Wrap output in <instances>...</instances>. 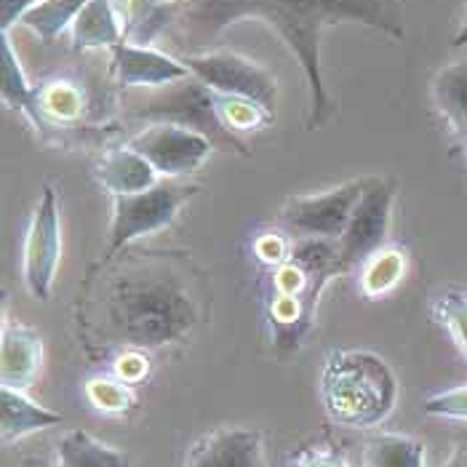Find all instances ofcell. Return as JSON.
I'll return each instance as SVG.
<instances>
[{
	"instance_id": "3957f363",
	"label": "cell",
	"mask_w": 467,
	"mask_h": 467,
	"mask_svg": "<svg viewBox=\"0 0 467 467\" xmlns=\"http://www.w3.org/2000/svg\"><path fill=\"white\" fill-rule=\"evenodd\" d=\"M345 275L337 241L294 238L281 265L265 267L259 294L270 345L281 353H296L316 328L318 302L331 278Z\"/></svg>"
},
{
	"instance_id": "30bf717a",
	"label": "cell",
	"mask_w": 467,
	"mask_h": 467,
	"mask_svg": "<svg viewBox=\"0 0 467 467\" xmlns=\"http://www.w3.org/2000/svg\"><path fill=\"white\" fill-rule=\"evenodd\" d=\"M62 259V219L54 187H43L22 244V281L36 299H48Z\"/></svg>"
},
{
	"instance_id": "52a82bcc",
	"label": "cell",
	"mask_w": 467,
	"mask_h": 467,
	"mask_svg": "<svg viewBox=\"0 0 467 467\" xmlns=\"http://www.w3.org/2000/svg\"><path fill=\"white\" fill-rule=\"evenodd\" d=\"M182 62L198 80L224 97L252 99L265 109L275 112L278 102V80L275 75L238 51H201V54H182Z\"/></svg>"
},
{
	"instance_id": "ba28073f",
	"label": "cell",
	"mask_w": 467,
	"mask_h": 467,
	"mask_svg": "<svg viewBox=\"0 0 467 467\" xmlns=\"http://www.w3.org/2000/svg\"><path fill=\"white\" fill-rule=\"evenodd\" d=\"M393 201H396V182L382 177H366L358 206L350 216L342 238L337 241L339 262L345 273L360 267L371 254L385 249L393 222Z\"/></svg>"
},
{
	"instance_id": "4dcf8cb0",
	"label": "cell",
	"mask_w": 467,
	"mask_h": 467,
	"mask_svg": "<svg viewBox=\"0 0 467 467\" xmlns=\"http://www.w3.org/2000/svg\"><path fill=\"white\" fill-rule=\"evenodd\" d=\"M150 374L147 350H120L115 356V377H120L129 385H140Z\"/></svg>"
},
{
	"instance_id": "5b68a950",
	"label": "cell",
	"mask_w": 467,
	"mask_h": 467,
	"mask_svg": "<svg viewBox=\"0 0 467 467\" xmlns=\"http://www.w3.org/2000/svg\"><path fill=\"white\" fill-rule=\"evenodd\" d=\"M126 112L144 123H177L214 142L216 150L246 155V144L224 129L219 118V94L192 72L158 88H134L126 97Z\"/></svg>"
},
{
	"instance_id": "7402d4cb",
	"label": "cell",
	"mask_w": 467,
	"mask_h": 467,
	"mask_svg": "<svg viewBox=\"0 0 467 467\" xmlns=\"http://www.w3.org/2000/svg\"><path fill=\"white\" fill-rule=\"evenodd\" d=\"M406 273V254L400 249H379L360 265V294L379 299L400 284Z\"/></svg>"
},
{
	"instance_id": "8992f818",
	"label": "cell",
	"mask_w": 467,
	"mask_h": 467,
	"mask_svg": "<svg viewBox=\"0 0 467 467\" xmlns=\"http://www.w3.org/2000/svg\"><path fill=\"white\" fill-rule=\"evenodd\" d=\"M201 190V184L184 180H161L144 192L112 198V222H109V244L102 262L129 249L144 235L161 233L174 224L180 209Z\"/></svg>"
},
{
	"instance_id": "2e32d148",
	"label": "cell",
	"mask_w": 467,
	"mask_h": 467,
	"mask_svg": "<svg viewBox=\"0 0 467 467\" xmlns=\"http://www.w3.org/2000/svg\"><path fill=\"white\" fill-rule=\"evenodd\" d=\"M65 417L25 396V390L0 388V432L5 443L22 441L25 435L62 425Z\"/></svg>"
},
{
	"instance_id": "8fae6325",
	"label": "cell",
	"mask_w": 467,
	"mask_h": 467,
	"mask_svg": "<svg viewBox=\"0 0 467 467\" xmlns=\"http://www.w3.org/2000/svg\"><path fill=\"white\" fill-rule=\"evenodd\" d=\"M129 147L150 161L161 180L190 177L216 150L209 137L177 123H147L140 134L131 137Z\"/></svg>"
},
{
	"instance_id": "ac0fdd59",
	"label": "cell",
	"mask_w": 467,
	"mask_h": 467,
	"mask_svg": "<svg viewBox=\"0 0 467 467\" xmlns=\"http://www.w3.org/2000/svg\"><path fill=\"white\" fill-rule=\"evenodd\" d=\"M432 102L454 134L467 142V62L446 65L432 78Z\"/></svg>"
},
{
	"instance_id": "d6a6232c",
	"label": "cell",
	"mask_w": 467,
	"mask_h": 467,
	"mask_svg": "<svg viewBox=\"0 0 467 467\" xmlns=\"http://www.w3.org/2000/svg\"><path fill=\"white\" fill-rule=\"evenodd\" d=\"M40 0H0V33H8Z\"/></svg>"
},
{
	"instance_id": "f546056e",
	"label": "cell",
	"mask_w": 467,
	"mask_h": 467,
	"mask_svg": "<svg viewBox=\"0 0 467 467\" xmlns=\"http://www.w3.org/2000/svg\"><path fill=\"white\" fill-rule=\"evenodd\" d=\"M425 411L431 417H443V420H460L467 422V385L451 388L443 393H435L425 400Z\"/></svg>"
},
{
	"instance_id": "836d02e7",
	"label": "cell",
	"mask_w": 467,
	"mask_h": 467,
	"mask_svg": "<svg viewBox=\"0 0 467 467\" xmlns=\"http://www.w3.org/2000/svg\"><path fill=\"white\" fill-rule=\"evenodd\" d=\"M19 467H57V462H51L48 457H25Z\"/></svg>"
},
{
	"instance_id": "e575fe53",
	"label": "cell",
	"mask_w": 467,
	"mask_h": 467,
	"mask_svg": "<svg viewBox=\"0 0 467 467\" xmlns=\"http://www.w3.org/2000/svg\"><path fill=\"white\" fill-rule=\"evenodd\" d=\"M446 467H467V449H460Z\"/></svg>"
},
{
	"instance_id": "5bb4252c",
	"label": "cell",
	"mask_w": 467,
	"mask_h": 467,
	"mask_svg": "<svg viewBox=\"0 0 467 467\" xmlns=\"http://www.w3.org/2000/svg\"><path fill=\"white\" fill-rule=\"evenodd\" d=\"M43 368V339L36 328L3 318L0 331V385L27 390Z\"/></svg>"
},
{
	"instance_id": "83f0119b",
	"label": "cell",
	"mask_w": 467,
	"mask_h": 467,
	"mask_svg": "<svg viewBox=\"0 0 467 467\" xmlns=\"http://www.w3.org/2000/svg\"><path fill=\"white\" fill-rule=\"evenodd\" d=\"M435 318L443 326L451 339L457 342L460 353L467 358V294L465 291H446L435 302Z\"/></svg>"
},
{
	"instance_id": "d6986e66",
	"label": "cell",
	"mask_w": 467,
	"mask_h": 467,
	"mask_svg": "<svg viewBox=\"0 0 467 467\" xmlns=\"http://www.w3.org/2000/svg\"><path fill=\"white\" fill-rule=\"evenodd\" d=\"M0 62H3V75H0V86H3V102L11 109L25 112L36 129H46L40 109H37V88L30 86L25 67L8 40V33H0Z\"/></svg>"
},
{
	"instance_id": "d590c367",
	"label": "cell",
	"mask_w": 467,
	"mask_h": 467,
	"mask_svg": "<svg viewBox=\"0 0 467 467\" xmlns=\"http://www.w3.org/2000/svg\"><path fill=\"white\" fill-rule=\"evenodd\" d=\"M451 46H457V48L467 46V16H465V22H462V27H460V33L454 36V43H451Z\"/></svg>"
},
{
	"instance_id": "9a60e30c",
	"label": "cell",
	"mask_w": 467,
	"mask_h": 467,
	"mask_svg": "<svg viewBox=\"0 0 467 467\" xmlns=\"http://www.w3.org/2000/svg\"><path fill=\"white\" fill-rule=\"evenodd\" d=\"M94 177H97V182L108 190L112 198L144 192V190H150L152 184L161 182L158 171L150 166V161L142 158L129 144L105 152V158L94 169Z\"/></svg>"
},
{
	"instance_id": "1f68e13d",
	"label": "cell",
	"mask_w": 467,
	"mask_h": 467,
	"mask_svg": "<svg viewBox=\"0 0 467 467\" xmlns=\"http://www.w3.org/2000/svg\"><path fill=\"white\" fill-rule=\"evenodd\" d=\"M171 3H177V0H126V11H123V16H126V33L134 30L137 25H142L150 14H155V11H161V8H166Z\"/></svg>"
},
{
	"instance_id": "d4e9b609",
	"label": "cell",
	"mask_w": 467,
	"mask_h": 467,
	"mask_svg": "<svg viewBox=\"0 0 467 467\" xmlns=\"http://www.w3.org/2000/svg\"><path fill=\"white\" fill-rule=\"evenodd\" d=\"M37 109H40V118L72 123L86 109L83 88L72 80H48L37 88Z\"/></svg>"
},
{
	"instance_id": "603a6c76",
	"label": "cell",
	"mask_w": 467,
	"mask_h": 467,
	"mask_svg": "<svg viewBox=\"0 0 467 467\" xmlns=\"http://www.w3.org/2000/svg\"><path fill=\"white\" fill-rule=\"evenodd\" d=\"M83 396L88 400V406L105 417H126L137 409V393H134V385L123 382L120 377H108V374H99V377H91L86 385H83Z\"/></svg>"
},
{
	"instance_id": "ffe728a7",
	"label": "cell",
	"mask_w": 467,
	"mask_h": 467,
	"mask_svg": "<svg viewBox=\"0 0 467 467\" xmlns=\"http://www.w3.org/2000/svg\"><path fill=\"white\" fill-rule=\"evenodd\" d=\"M129 454L86 431H70L57 446V467H129Z\"/></svg>"
},
{
	"instance_id": "277c9868",
	"label": "cell",
	"mask_w": 467,
	"mask_h": 467,
	"mask_svg": "<svg viewBox=\"0 0 467 467\" xmlns=\"http://www.w3.org/2000/svg\"><path fill=\"white\" fill-rule=\"evenodd\" d=\"M321 398L331 422L366 431L385 422L396 409L398 379L377 353L334 350L321 374Z\"/></svg>"
},
{
	"instance_id": "6da1fadb",
	"label": "cell",
	"mask_w": 467,
	"mask_h": 467,
	"mask_svg": "<svg viewBox=\"0 0 467 467\" xmlns=\"http://www.w3.org/2000/svg\"><path fill=\"white\" fill-rule=\"evenodd\" d=\"M198 270L184 254L123 252L99 262L78 294V328L91 356L158 350L203 321Z\"/></svg>"
},
{
	"instance_id": "44dd1931",
	"label": "cell",
	"mask_w": 467,
	"mask_h": 467,
	"mask_svg": "<svg viewBox=\"0 0 467 467\" xmlns=\"http://www.w3.org/2000/svg\"><path fill=\"white\" fill-rule=\"evenodd\" d=\"M363 467H425V446L411 435L377 432L363 446Z\"/></svg>"
},
{
	"instance_id": "4fadbf2b",
	"label": "cell",
	"mask_w": 467,
	"mask_h": 467,
	"mask_svg": "<svg viewBox=\"0 0 467 467\" xmlns=\"http://www.w3.org/2000/svg\"><path fill=\"white\" fill-rule=\"evenodd\" d=\"M112 72H115V83L123 91L158 88V86L174 83V80H182L190 75L182 59H174L163 51H155L150 46L129 43V40H123L112 48Z\"/></svg>"
},
{
	"instance_id": "f1b7e54d",
	"label": "cell",
	"mask_w": 467,
	"mask_h": 467,
	"mask_svg": "<svg viewBox=\"0 0 467 467\" xmlns=\"http://www.w3.org/2000/svg\"><path fill=\"white\" fill-rule=\"evenodd\" d=\"M294 246V238L288 235L286 230H262L256 233L252 241L254 259L262 267H275L286 259Z\"/></svg>"
},
{
	"instance_id": "cb8c5ba5",
	"label": "cell",
	"mask_w": 467,
	"mask_h": 467,
	"mask_svg": "<svg viewBox=\"0 0 467 467\" xmlns=\"http://www.w3.org/2000/svg\"><path fill=\"white\" fill-rule=\"evenodd\" d=\"M88 0H40L36 8H30L25 14V25L36 33L40 40L51 43L62 36L72 22L78 19V14L83 11Z\"/></svg>"
},
{
	"instance_id": "7a4b0ae2",
	"label": "cell",
	"mask_w": 467,
	"mask_h": 467,
	"mask_svg": "<svg viewBox=\"0 0 467 467\" xmlns=\"http://www.w3.org/2000/svg\"><path fill=\"white\" fill-rule=\"evenodd\" d=\"M180 11L171 33L184 54H201L212 40L241 19H262L284 37L310 86L307 129L316 131L334 115L321 67L326 27L356 22L382 36L403 40V25L393 0H177Z\"/></svg>"
},
{
	"instance_id": "4316f807",
	"label": "cell",
	"mask_w": 467,
	"mask_h": 467,
	"mask_svg": "<svg viewBox=\"0 0 467 467\" xmlns=\"http://www.w3.org/2000/svg\"><path fill=\"white\" fill-rule=\"evenodd\" d=\"M291 467H356L350 462L348 451L331 441V435L326 432L321 438H313L307 443H302L294 454H291Z\"/></svg>"
},
{
	"instance_id": "9c48e42d",
	"label": "cell",
	"mask_w": 467,
	"mask_h": 467,
	"mask_svg": "<svg viewBox=\"0 0 467 467\" xmlns=\"http://www.w3.org/2000/svg\"><path fill=\"white\" fill-rule=\"evenodd\" d=\"M363 192V180L324 190L318 195H294L281 209V224L291 238L339 241Z\"/></svg>"
},
{
	"instance_id": "e0dca14e",
	"label": "cell",
	"mask_w": 467,
	"mask_h": 467,
	"mask_svg": "<svg viewBox=\"0 0 467 467\" xmlns=\"http://www.w3.org/2000/svg\"><path fill=\"white\" fill-rule=\"evenodd\" d=\"M72 48L91 51V48H115L126 40V25L112 5V0H88L78 19L72 22Z\"/></svg>"
},
{
	"instance_id": "7c38bea8",
	"label": "cell",
	"mask_w": 467,
	"mask_h": 467,
	"mask_svg": "<svg viewBox=\"0 0 467 467\" xmlns=\"http://www.w3.org/2000/svg\"><path fill=\"white\" fill-rule=\"evenodd\" d=\"M184 467H267L265 432L256 428H216L190 446Z\"/></svg>"
},
{
	"instance_id": "484cf974",
	"label": "cell",
	"mask_w": 467,
	"mask_h": 467,
	"mask_svg": "<svg viewBox=\"0 0 467 467\" xmlns=\"http://www.w3.org/2000/svg\"><path fill=\"white\" fill-rule=\"evenodd\" d=\"M219 118H222L224 129L238 137L241 131H259V129L270 126L275 120V112L265 109L252 99L219 94Z\"/></svg>"
}]
</instances>
